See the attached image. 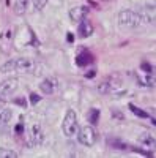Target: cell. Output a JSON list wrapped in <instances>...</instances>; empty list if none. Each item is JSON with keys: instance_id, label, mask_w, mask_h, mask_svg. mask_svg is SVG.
I'll return each instance as SVG.
<instances>
[{"instance_id": "obj_1", "label": "cell", "mask_w": 156, "mask_h": 158, "mask_svg": "<svg viewBox=\"0 0 156 158\" xmlns=\"http://www.w3.org/2000/svg\"><path fill=\"white\" fill-rule=\"evenodd\" d=\"M35 68H36L35 60L22 57V59L8 60L5 65L0 67V71L2 73H13V71H16V73H33Z\"/></svg>"}, {"instance_id": "obj_2", "label": "cell", "mask_w": 156, "mask_h": 158, "mask_svg": "<svg viewBox=\"0 0 156 158\" xmlns=\"http://www.w3.org/2000/svg\"><path fill=\"white\" fill-rule=\"evenodd\" d=\"M118 24L125 29H137L140 25H144L140 13H136L133 10H123L118 15Z\"/></svg>"}, {"instance_id": "obj_3", "label": "cell", "mask_w": 156, "mask_h": 158, "mask_svg": "<svg viewBox=\"0 0 156 158\" xmlns=\"http://www.w3.org/2000/svg\"><path fill=\"white\" fill-rule=\"evenodd\" d=\"M62 130L65 136L68 138H74L79 131V125H77V117H76V112L73 109H68L66 114H65V118H63V123H62Z\"/></svg>"}, {"instance_id": "obj_4", "label": "cell", "mask_w": 156, "mask_h": 158, "mask_svg": "<svg viewBox=\"0 0 156 158\" xmlns=\"http://www.w3.org/2000/svg\"><path fill=\"white\" fill-rule=\"evenodd\" d=\"M44 142V130L40 123H32V127L29 128L27 133V144L32 147L41 146Z\"/></svg>"}, {"instance_id": "obj_5", "label": "cell", "mask_w": 156, "mask_h": 158, "mask_svg": "<svg viewBox=\"0 0 156 158\" xmlns=\"http://www.w3.org/2000/svg\"><path fill=\"white\" fill-rule=\"evenodd\" d=\"M76 136H77V141H79L82 146L92 147L96 141V131L92 127H84V128H79Z\"/></svg>"}, {"instance_id": "obj_6", "label": "cell", "mask_w": 156, "mask_h": 158, "mask_svg": "<svg viewBox=\"0 0 156 158\" xmlns=\"http://www.w3.org/2000/svg\"><path fill=\"white\" fill-rule=\"evenodd\" d=\"M19 87V81L16 77H10V79H5V81L0 82V97L5 98V97H10L13 95L14 92L18 90Z\"/></svg>"}, {"instance_id": "obj_7", "label": "cell", "mask_w": 156, "mask_h": 158, "mask_svg": "<svg viewBox=\"0 0 156 158\" xmlns=\"http://www.w3.org/2000/svg\"><path fill=\"white\" fill-rule=\"evenodd\" d=\"M85 15H87V8H85V6H74V8L70 10V19H71L74 24L81 22Z\"/></svg>"}, {"instance_id": "obj_8", "label": "cell", "mask_w": 156, "mask_h": 158, "mask_svg": "<svg viewBox=\"0 0 156 158\" xmlns=\"http://www.w3.org/2000/svg\"><path fill=\"white\" fill-rule=\"evenodd\" d=\"M55 87H57V84H55V81L54 79H44V81L40 84V90L43 92L44 95H52L55 92Z\"/></svg>"}, {"instance_id": "obj_9", "label": "cell", "mask_w": 156, "mask_h": 158, "mask_svg": "<svg viewBox=\"0 0 156 158\" xmlns=\"http://www.w3.org/2000/svg\"><path fill=\"white\" fill-rule=\"evenodd\" d=\"M79 33H81V36H84V38H87V36L92 35V33H93V25H92V22L82 19V24L79 25Z\"/></svg>"}, {"instance_id": "obj_10", "label": "cell", "mask_w": 156, "mask_h": 158, "mask_svg": "<svg viewBox=\"0 0 156 158\" xmlns=\"http://www.w3.org/2000/svg\"><path fill=\"white\" fill-rule=\"evenodd\" d=\"M139 141H140V144H144L145 147H148V149H154L156 141H154V136H153V135H150V133H144V135L139 138Z\"/></svg>"}, {"instance_id": "obj_11", "label": "cell", "mask_w": 156, "mask_h": 158, "mask_svg": "<svg viewBox=\"0 0 156 158\" xmlns=\"http://www.w3.org/2000/svg\"><path fill=\"white\" fill-rule=\"evenodd\" d=\"M11 117H13L11 109H8V108H2V109H0V127L6 125L11 120Z\"/></svg>"}, {"instance_id": "obj_12", "label": "cell", "mask_w": 156, "mask_h": 158, "mask_svg": "<svg viewBox=\"0 0 156 158\" xmlns=\"http://www.w3.org/2000/svg\"><path fill=\"white\" fill-rule=\"evenodd\" d=\"M27 6H29V0H16V3H14L16 15H24L27 11Z\"/></svg>"}, {"instance_id": "obj_13", "label": "cell", "mask_w": 156, "mask_h": 158, "mask_svg": "<svg viewBox=\"0 0 156 158\" xmlns=\"http://www.w3.org/2000/svg\"><path fill=\"white\" fill-rule=\"evenodd\" d=\"M96 89H98L99 94H104V95H106V94H109V92L112 90V85H110L109 81H101V82L96 85Z\"/></svg>"}, {"instance_id": "obj_14", "label": "cell", "mask_w": 156, "mask_h": 158, "mask_svg": "<svg viewBox=\"0 0 156 158\" xmlns=\"http://www.w3.org/2000/svg\"><path fill=\"white\" fill-rule=\"evenodd\" d=\"M92 60H93V57L90 56L87 51H84V54H81L79 57H77V65H88Z\"/></svg>"}, {"instance_id": "obj_15", "label": "cell", "mask_w": 156, "mask_h": 158, "mask_svg": "<svg viewBox=\"0 0 156 158\" xmlns=\"http://www.w3.org/2000/svg\"><path fill=\"white\" fill-rule=\"evenodd\" d=\"M0 158H18V153L11 149H0Z\"/></svg>"}, {"instance_id": "obj_16", "label": "cell", "mask_w": 156, "mask_h": 158, "mask_svg": "<svg viewBox=\"0 0 156 158\" xmlns=\"http://www.w3.org/2000/svg\"><path fill=\"white\" fill-rule=\"evenodd\" d=\"M98 117H99V111L98 109H92L88 112V120H90V123H95L96 120H98Z\"/></svg>"}, {"instance_id": "obj_17", "label": "cell", "mask_w": 156, "mask_h": 158, "mask_svg": "<svg viewBox=\"0 0 156 158\" xmlns=\"http://www.w3.org/2000/svg\"><path fill=\"white\" fill-rule=\"evenodd\" d=\"M129 109H131V111H133V112H134L136 115H139V117H144V118H145V117H148V114H147V112H144L142 109L136 108L134 104H129Z\"/></svg>"}, {"instance_id": "obj_18", "label": "cell", "mask_w": 156, "mask_h": 158, "mask_svg": "<svg viewBox=\"0 0 156 158\" xmlns=\"http://www.w3.org/2000/svg\"><path fill=\"white\" fill-rule=\"evenodd\" d=\"M47 2L49 0H33V6H35V10L40 11V10H43L47 5Z\"/></svg>"}, {"instance_id": "obj_19", "label": "cell", "mask_w": 156, "mask_h": 158, "mask_svg": "<svg viewBox=\"0 0 156 158\" xmlns=\"http://www.w3.org/2000/svg\"><path fill=\"white\" fill-rule=\"evenodd\" d=\"M30 100H32V103H38V101H40V97H38L36 94H32L30 95Z\"/></svg>"}]
</instances>
